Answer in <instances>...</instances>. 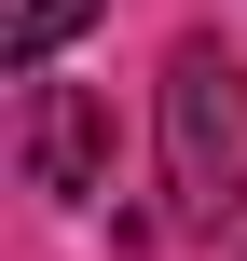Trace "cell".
Masks as SVG:
<instances>
[{
    "label": "cell",
    "instance_id": "obj_1",
    "mask_svg": "<svg viewBox=\"0 0 247 261\" xmlns=\"http://www.w3.org/2000/svg\"><path fill=\"white\" fill-rule=\"evenodd\" d=\"M165 179L193 220H220L247 193V69L220 41H179V69H165Z\"/></svg>",
    "mask_w": 247,
    "mask_h": 261
},
{
    "label": "cell",
    "instance_id": "obj_2",
    "mask_svg": "<svg viewBox=\"0 0 247 261\" xmlns=\"http://www.w3.org/2000/svg\"><path fill=\"white\" fill-rule=\"evenodd\" d=\"M28 179L41 193H110V110L83 96V83H28Z\"/></svg>",
    "mask_w": 247,
    "mask_h": 261
},
{
    "label": "cell",
    "instance_id": "obj_3",
    "mask_svg": "<svg viewBox=\"0 0 247 261\" xmlns=\"http://www.w3.org/2000/svg\"><path fill=\"white\" fill-rule=\"evenodd\" d=\"M83 14H96V0H0V69H41Z\"/></svg>",
    "mask_w": 247,
    "mask_h": 261
}]
</instances>
